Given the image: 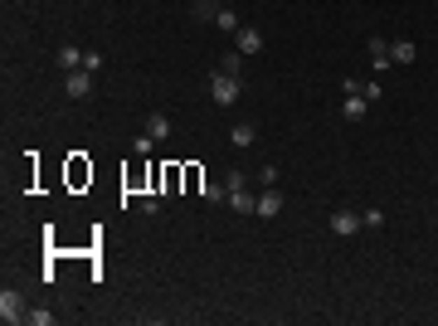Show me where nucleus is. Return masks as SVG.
<instances>
[{
  "label": "nucleus",
  "instance_id": "1",
  "mask_svg": "<svg viewBox=\"0 0 438 326\" xmlns=\"http://www.w3.org/2000/svg\"><path fill=\"white\" fill-rule=\"evenodd\" d=\"M239 93H243V83H239L229 69H219L215 78H210V98H215L219 108H234V103H239Z\"/></svg>",
  "mask_w": 438,
  "mask_h": 326
},
{
  "label": "nucleus",
  "instance_id": "2",
  "mask_svg": "<svg viewBox=\"0 0 438 326\" xmlns=\"http://www.w3.org/2000/svg\"><path fill=\"white\" fill-rule=\"evenodd\" d=\"M64 93H69L73 103H83V98L98 93V78H93L88 69H73V73H64Z\"/></svg>",
  "mask_w": 438,
  "mask_h": 326
},
{
  "label": "nucleus",
  "instance_id": "3",
  "mask_svg": "<svg viewBox=\"0 0 438 326\" xmlns=\"http://www.w3.org/2000/svg\"><path fill=\"white\" fill-rule=\"evenodd\" d=\"M24 317H29V307H24L20 288H5V292H0V322L15 326V322H24Z\"/></svg>",
  "mask_w": 438,
  "mask_h": 326
},
{
  "label": "nucleus",
  "instance_id": "4",
  "mask_svg": "<svg viewBox=\"0 0 438 326\" xmlns=\"http://www.w3.org/2000/svg\"><path fill=\"white\" fill-rule=\"evenodd\" d=\"M360 224H365V215H355V210H336V215H331V234H336V239H351V234H360Z\"/></svg>",
  "mask_w": 438,
  "mask_h": 326
},
{
  "label": "nucleus",
  "instance_id": "5",
  "mask_svg": "<svg viewBox=\"0 0 438 326\" xmlns=\"http://www.w3.org/2000/svg\"><path fill=\"white\" fill-rule=\"evenodd\" d=\"M365 49H370V64H375V73H385V69L395 64V59H390V39H380V34H375V39H365Z\"/></svg>",
  "mask_w": 438,
  "mask_h": 326
},
{
  "label": "nucleus",
  "instance_id": "6",
  "mask_svg": "<svg viewBox=\"0 0 438 326\" xmlns=\"http://www.w3.org/2000/svg\"><path fill=\"white\" fill-rule=\"evenodd\" d=\"M234 44H239V54H258V49H263V34H258L253 24H239V34H234Z\"/></svg>",
  "mask_w": 438,
  "mask_h": 326
},
{
  "label": "nucleus",
  "instance_id": "7",
  "mask_svg": "<svg viewBox=\"0 0 438 326\" xmlns=\"http://www.w3.org/2000/svg\"><path fill=\"white\" fill-rule=\"evenodd\" d=\"M54 64H59V73H73V69H83V49H78V44H64V49L54 54Z\"/></svg>",
  "mask_w": 438,
  "mask_h": 326
},
{
  "label": "nucleus",
  "instance_id": "8",
  "mask_svg": "<svg viewBox=\"0 0 438 326\" xmlns=\"http://www.w3.org/2000/svg\"><path fill=\"white\" fill-rule=\"evenodd\" d=\"M278 215H283V195L268 185V190L258 195V219H278Z\"/></svg>",
  "mask_w": 438,
  "mask_h": 326
},
{
  "label": "nucleus",
  "instance_id": "9",
  "mask_svg": "<svg viewBox=\"0 0 438 326\" xmlns=\"http://www.w3.org/2000/svg\"><path fill=\"white\" fill-rule=\"evenodd\" d=\"M390 59H395V64H414V59H419V44H414V39H395V44H390Z\"/></svg>",
  "mask_w": 438,
  "mask_h": 326
},
{
  "label": "nucleus",
  "instance_id": "10",
  "mask_svg": "<svg viewBox=\"0 0 438 326\" xmlns=\"http://www.w3.org/2000/svg\"><path fill=\"white\" fill-rule=\"evenodd\" d=\"M146 136H151V141H166V136H171V117H166V112H151V117H146Z\"/></svg>",
  "mask_w": 438,
  "mask_h": 326
},
{
  "label": "nucleus",
  "instance_id": "11",
  "mask_svg": "<svg viewBox=\"0 0 438 326\" xmlns=\"http://www.w3.org/2000/svg\"><path fill=\"white\" fill-rule=\"evenodd\" d=\"M229 205H234V215H258V195H248V190H229Z\"/></svg>",
  "mask_w": 438,
  "mask_h": 326
},
{
  "label": "nucleus",
  "instance_id": "12",
  "mask_svg": "<svg viewBox=\"0 0 438 326\" xmlns=\"http://www.w3.org/2000/svg\"><path fill=\"white\" fill-rule=\"evenodd\" d=\"M365 108H370V103H365V93H346L341 117H346V122H360V117H365Z\"/></svg>",
  "mask_w": 438,
  "mask_h": 326
},
{
  "label": "nucleus",
  "instance_id": "13",
  "mask_svg": "<svg viewBox=\"0 0 438 326\" xmlns=\"http://www.w3.org/2000/svg\"><path fill=\"white\" fill-rule=\"evenodd\" d=\"M215 24L224 29V34H239V15H234L229 5H219V10H215Z\"/></svg>",
  "mask_w": 438,
  "mask_h": 326
},
{
  "label": "nucleus",
  "instance_id": "14",
  "mask_svg": "<svg viewBox=\"0 0 438 326\" xmlns=\"http://www.w3.org/2000/svg\"><path fill=\"white\" fill-rule=\"evenodd\" d=\"M229 141H234V146H253V141H258V132H253L248 122H239V127L229 132Z\"/></svg>",
  "mask_w": 438,
  "mask_h": 326
},
{
  "label": "nucleus",
  "instance_id": "15",
  "mask_svg": "<svg viewBox=\"0 0 438 326\" xmlns=\"http://www.w3.org/2000/svg\"><path fill=\"white\" fill-rule=\"evenodd\" d=\"M83 69L98 73V69H103V54H98V49H83Z\"/></svg>",
  "mask_w": 438,
  "mask_h": 326
},
{
  "label": "nucleus",
  "instance_id": "16",
  "mask_svg": "<svg viewBox=\"0 0 438 326\" xmlns=\"http://www.w3.org/2000/svg\"><path fill=\"white\" fill-rule=\"evenodd\" d=\"M200 195H205L210 205H215V200H229V190H224V185H200Z\"/></svg>",
  "mask_w": 438,
  "mask_h": 326
},
{
  "label": "nucleus",
  "instance_id": "17",
  "mask_svg": "<svg viewBox=\"0 0 438 326\" xmlns=\"http://www.w3.org/2000/svg\"><path fill=\"white\" fill-rule=\"evenodd\" d=\"M24 322H34V326H54V312H44V307H34Z\"/></svg>",
  "mask_w": 438,
  "mask_h": 326
},
{
  "label": "nucleus",
  "instance_id": "18",
  "mask_svg": "<svg viewBox=\"0 0 438 326\" xmlns=\"http://www.w3.org/2000/svg\"><path fill=\"white\" fill-rule=\"evenodd\" d=\"M219 5H224V0H200V5H195V15H200V20H205V15L215 20V10H219Z\"/></svg>",
  "mask_w": 438,
  "mask_h": 326
}]
</instances>
